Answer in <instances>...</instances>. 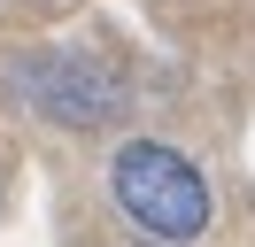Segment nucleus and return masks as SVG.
Returning <instances> with one entry per match:
<instances>
[{"instance_id": "obj_2", "label": "nucleus", "mask_w": 255, "mask_h": 247, "mask_svg": "<svg viewBox=\"0 0 255 247\" xmlns=\"http://www.w3.org/2000/svg\"><path fill=\"white\" fill-rule=\"evenodd\" d=\"M16 85H23V101H39L62 131H93V124L124 116L116 70H101V62H85V54H16Z\"/></svg>"}, {"instance_id": "obj_3", "label": "nucleus", "mask_w": 255, "mask_h": 247, "mask_svg": "<svg viewBox=\"0 0 255 247\" xmlns=\"http://www.w3.org/2000/svg\"><path fill=\"white\" fill-rule=\"evenodd\" d=\"M39 8H78V0H39Z\"/></svg>"}, {"instance_id": "obj_1", "label": "nucleus", "mask_w": 255, "mask_h": 247, "mask_svg": "<svg viewBox=\"0 0 255 247\" xmlns=\"http://www.w3.org/2000/svg\"><path fill=\"white\" fill-rule=\"evenodd\" d=\"M116 209H124L147 240L178 247V240H193V232L209 224V185H201V170L178 147L131 139V147L116 154Z\"/></svg>"}]
</instances>
